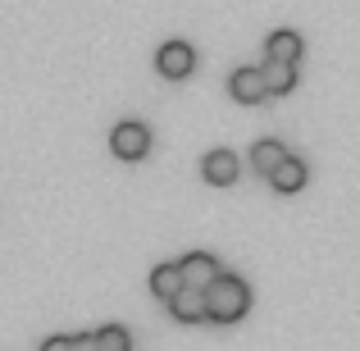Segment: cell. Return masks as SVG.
<instances>
[{
  "mask_svg": "<svg viewBox=\"0 0 360 351\" xmlns=\"http://www.w3.org/2000/svg\"><path fill=\"white\" fill-rule=\"evenodd\" d=\"M110 151H115L119 160H146L150 155V128L137 123V119L115 123V132H110Z\"/></svg>",
  "mask_w": 360,
  "mask_h": 351,
  "instance_id": "cell-2",
  "label": "cell"
},
{
  "mask_svg": "<svg viewBox=\"0 0 360 351\" xmlns=\"http://www.w3.org/2000/svg\"><path fill=\"white\" fill-rule=\"evenodd\" d=\"M183 288H187V279H183L178 264H155V269H150V292H155L160 301H174Z\"/></svg>",
  "mask_w": 360,
  "mask_h": 351,
  "instance_id": "cell-10",
  "label": "cell"
},
{
  "mask_svg": "<svg viewBox=\"0 0 360 351\" xmlns=\"http://www.w3.org/2000/svg\"><path fill=\"white\" fill-rule=\"evenodd\" d=\"M306 160H297V155H288L278 169L269 174V183H274V192H283V196H297L301 187H306Z\"/></svg>",
  "mask_w": 360,
  "mask_h": 351,
  "instance_id": "cell-7",
  "label": "cell"
},
{
  "mask_svg": "<svg viewBox=\"0 0 360 351\" xmlns=\"http://www.w3.org/2000/svg\"><path fill=\"white\" fill-rule=\"evenodd\" d=\"M96 343L101 351H132V333L123 324H105V328H96Z\"/></svg>",
  "mask_w": 360,
  "mask_h": 351,
  "instance_id": "cell-13",
  "label": "cell"
},
{
  "mask_svg": "<svg viewBox=\"0 0 360 351\" xmlns=\"http://www.w3.org/2000/svg\"><path fill=\"white\" fill-rule=\"evenodd\" d=\"M264 60H283V64H297L301 60V37L297 32H274L269 42H264Z\"/></svg>",
  "mask_w": 360,
  "mask_h": 351,
  "instance_id": "cell-12",
  "label": "cell"
},
{
  "mask_svg": "<svg viewBox=\"0 0 360 351\" xmlns=\"http://www.w3.org/2000/svg\"><path fill=\"white\" fill-rule=\"evenodd\" d=\"M155 69H160V78L178 82V78H187V73L196 69V51L187 42H165L155 51Z\"/></svg>",
  "mask_w": 360,
  "mask_h": 351,
  "instance_id": "cell-3",
  "label": "cell"
},
{
  "mask_svg": "<svg viewBox=\"0 0 360 351\" xmlns=\"http://www.w3.org/2000/svg\"><path fill=\"white\" fill-rule=\"evenodd\" d=\"M238 155H233L229 146H219V151H210V155L201 160V174H205V183H214V187H229V183H238Z\"/></svg>",
  "mask_w": 360,
  "mask_h": 351,
  "instance_id": "cell-5",
  "label": "cell"
},
{
  "mask_svg": "<svg viewBox=\"0 0 360 351\" xmlns=\"http://www.w3.org/2000/svg\"><path fill=\"white\" fill-rule=\"evenodd\" d=\"M205 310H210L214 324H238V319L251 310V288L233 274H219V279L205 288Z\"/></svg>",
  "mask_w": 360,
  "mask_h": 351,
  "instance_id": "cell-1",
  "label": "cell"
},
{
  "mask_svg": "<svg viewBox=\"0 0 360 351\" xmlns=\"http://www.w3.org/2000/svg\"><path fill=\"white\" fill-rule=\"evenodd\" d=\"M41 351H73V338L69 333H55V338H46Z\"/></svg>",
  "mask_w": 360,
  "mask_h": 351,
  "instance_id": "cell-14",
  "label": "cell"
},
{
  "mask_svg": "<svg viewBox=\"0 0 360 351\" xmlns=\"http://www.w3.org/2000/svg\"><path fill=\"white\" fill-rule=\"evenodd\" d=\"M283 160H288V146L274 141V137H264V141H255V146H251V165H255V174H264V178H269Z\"/></svg>",
  "mask_w": 360,
  "mask_h": 351,
  "instance_id": "cell-11",
  "label": "cell"
},
{
  "mask_svg": "<svg viewBox=\"0 0 360 351\" xmlns=\"http://www.w3.org/2000/svg\"><path fill=\"white\" fill-rule=\"evenodd\" d=\"M178 269H183L187 288H201V292H205V288H210V283L224 274V269H219V260H214L210 251H187L183 260H178Z\"/></svg>",
  "mask_w": 360,
  "mask_h": 351,
  "instance_id": "cell-4",
  "label": "cell"
},
{
  "mask_svg": "<svg viewBox=\"0 0 360 351\" xmlns=\"http://www.w3.org/2000/svg\"><path fill=\"white\" fill-rule=\"evenodd\" d=\"M73 351H101L96 333H78V338H73Z\"/></svg>",
  "mask_w": 360,
  "mask_h": 351,
  "instance_id": "cell-15",
  "label": "cell"
},
{
  "mask_svg": "<svg viewBox=\"0 0 360 351\" xmlns=\"http://www.w3.org/2000/svg\"><path fill=\"white\" fill-rule=\"evenodd\" d=\"M229 91H233V101H242V106H260V101L269 96L260 69H238V73L229 78Z\"/></svg>",
  "mask_w": 360,
  "mask_h": 351,
  "instance_id": "cell-6",
  "label": "cell"
},
{
  "mask_svg": "<svg viewBox=\"0 0 360 351\" xmlns=\"http://www.w3.org/2000/svg\"><path fill=\"white\" fill-rule=\"evenodd\" d=\"M169 310H174V319H183V324H201V319H210L201 288H183L174 301H169Z\"/></svg>",
  "mask_w": 360,
  "mask_h": 351,
  "instance_id": "cell-8",
  "label": "cell"
},
{
  "mask_svg": "<svg viewBox=\"0 0 360 351\" xmlns=\"http://www.w3.org/2000/svg\"><path fill=\"white\" fill-rule=\"evenodd\" d=\"M260 73H264V87H269V96H288V91L297 87V64L264 60V64H260Z\"/></svg>",
  "mask_w": 360,
  "mask_h": 351,
  "instance_id": "cell-9",
  "label": "cell"
}]
</instances>
